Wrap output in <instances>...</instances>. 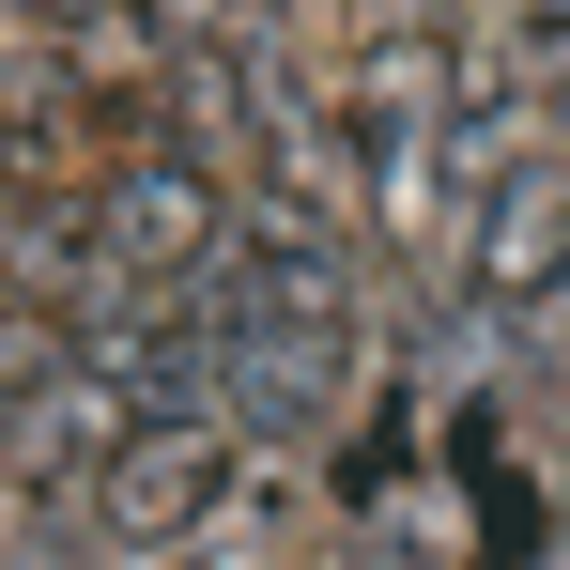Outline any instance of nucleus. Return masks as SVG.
I'll return each mask as SVG.
<instances>
[{
	"mask_svg": "<svg viewBox=\"0 0 570 570\" xmlns=\"http://www.w3.org/2000/svg\"><path fill=\"white\" fill-rule=\"evenodd\" d=\"M200 324H216V416L232 432H324L340 401H355V263H340V232L308 216V200H263V247L232 263V278L200 293Z\"/></svg>",
	"mask_w": 570,
	"mask_h": 570,
	"instance_id": "nucleus-1",
	"label": "nucleus"
},
{
	"mask_svg": "<svg viewBox=\"0 0 570 570\" xmlns=\"http://www.w3.org/2000/svg\"><path fill=\"white\" fill-rule=\"evenodd\" d=\"M216 247H232V200L200 155H108L78 186V293H186V278H216Z\"/></svg>",
	"mask_w": 570,
	"mask_h": 570,
	"instance_id": "nucleus-2",
	"label": "nucleus"
},
{
	"mask_svg": "<svg viewBox=\"0 0 570 570\" xmlns=\"http://www.w3.org/2000/svg\"><path fill=\"white\" fill-rule=\"evenodd\" d=\"M232 463H247V448H232V416H155V432H124L108 478H94L108 540H139V556H155V540H200V524L232 509Z\"/></svg>",
	"mask_w": 570,
	"mask_h": 570,
	"instance_id": "nucleus-3",
	"label": "nucleus"
},
{
	"mask_svg": "<svg viewBox=\"0 0 570 570\" xmlns=\"http://www.w3.org/2000/svg\"><path fill=\"white\" fill-rule=\"evenodd\" d=\"M463 278H478V308H509V324L570 293V155H524V170H493V186H478Z\"/></svg>",
	"mask_w": 570,
	"mask_h": 570,
	"instance_id": "nucleus-4",
	"label": "nucleus"
},
{
	"mask_svg": "<svg viewBox=\"0 0 570 570\" xmlns=\"http://www.w3.org/2000/svg\"><path fill=\"white\" fill-rule=\"evenodd\" d=\"M247 16H278V31H308V16H340V0H247Z\"/></svg>",
	"mask_w": 570,
	"mask_h": 570,
	"instance_id": "nucleus-5",
	"label": "nucleus"
},
{
	"mask_svg": "<svg viewBox=\"0 0 570 570\" xmlns=\"http://www.w3.org/2000/svg\"><path fill=\"white\" fill-rule=\"evenodd\" d=\"M432 16H463V0H432Z\"/></svg>",
	"mask_w": 570,
	"mask_h": 570,
	"instance_id": "nucleus-6",
	"label": "nucleus"
}]
</instances>
